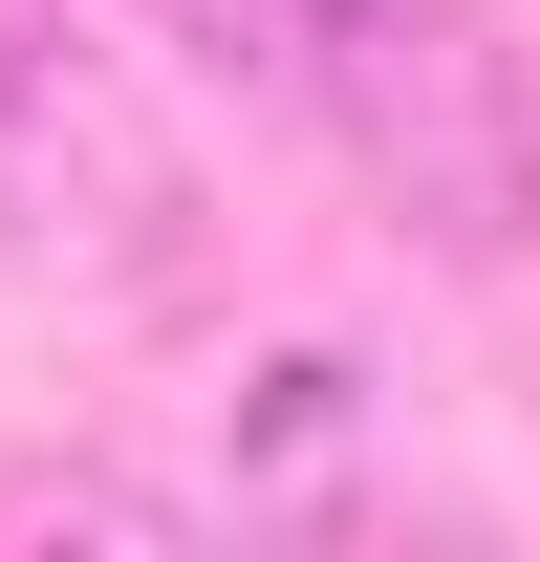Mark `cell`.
I'll use <instances>...</instances> for the list:
<instances>
[{
	"mask_svg": "<svg viewBox=\"0 0 540 562\" xmlns=\"http://www.w3.org/2000/svg\"><path fill=\"white\" fill-rule=\"evenodd\" d=\"M346 432H368V368H346V347H281V368H260V412H238V519H303Z\"/></svg>",
	"mask_w": 540,
	"mask_h": 562,
	"instance_id": "cell-4",
	"label": "cell"
},
{
	"mask_svg": "<svg viewBox=\"0 0 540 562\" xmlns=\"http://www.w3.org/2000/svg\"><path fill=\"white\" fill-rule=\"evenodd\" d=\"M216 260V195L173 109H151L109 44H66L44 0H0V281L44 303H195Z\"/></svg>",
	"mask_w": 540,
	"mask_h": 562,
	"instance_id": "cell-2",
	"label": "cell"
},
{
	"mask_svg": "<svg viewBox=\"0 0 540 562\" xmlns=\"http://www.w3.org/2000/svg\"><path fill=\"white\" fill-rule=\"evenodd\" d=\"M0 541H131V562H173V541H216V497L131 476V454H22V476H0Z\"/></svg>",
	"mask_w": 540,
	"mask_h": 562,
	"instance_id": "cell-3",
	"label": "cell"
},
{
	"mask_svg": "<svg viewBox=\"0 0 540 562\" xmlns=\"http://www.w3.org/2000/svg\"><path fill=\"white\" fill-rule=\"evenodd\" d=\"M151 22H173L238 109H303V66H325V0H151Z\"/></svg>",
	"mask_w": 540,
	"mask_h": 562,
	"instance_id": "cell-5",
	"label": "cell"
},
{
	"mask_svg": "<svg viewBox=\"0 0 540 562\" xmlns=\"http://www.w3.org/2000/svg\"><path fill=\"white\" fill-rule=\"evenodd\" d=\"M303 109H325V151L368 173V216L410 260H454V281L540 260V66L497 0H325Z\"/></svg>",
	"mask_w": 540,
	"mask_h": 562,
	"instance_id": "cell-1",
	"label": "cell"
}]
</instances>
